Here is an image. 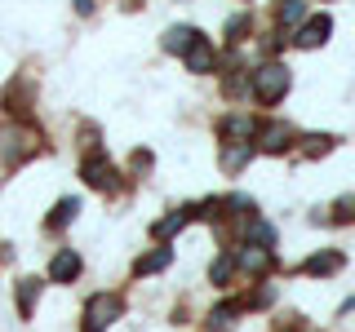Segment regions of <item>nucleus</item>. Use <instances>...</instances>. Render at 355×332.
<instances>
[{
  "mask_svg": "<svg viewBox=\"0 0 355 332\" xmlns=\"http://www.w3.org/2000/svg\"><path fill=\"white\" fill-rule=\"evenodd\" d=\"M236 266H240V270H249V275H266V270H271V248L249 243V248L236 252Z\"/></svg>",
  "mask_w": 355,
  "mask_h": 332,
  "instance_id": "nucleus-8",
  "label": "nucleus"
},
{
  "mask_svg": "<svg viewBox=\"0 0 355 332\" xmlns=\"http://www.w3.org/2000/svg\"><path fill=\"white\" fill-rule=\"evenodd\" d=\"M36 151H40V138H36L31 129L14 124V129L0 133V164H9V169H18V164H22V160H31Z\"/></svg>",
  "mask_w": 355,
  "mask_h": 332,
  "instance_id": "nucleus-2",
  "label": "nucleus"
},
{
  "mask_svg": "<svg viewBox=\"0 0 355 332\" xmlns=\"http://www.w3.org/2000/svg\"><path fill=\"white\" fill-rule=\"evenodd\" d=\"M36 288H40V279H22V288H18V306H22V315H31V306H36Z\"/></svg>",
  "mask_w": 355,
  "mask_h": 332,
  "instance_id": "nucleus-19",
  "label": "nucleus"
},
{
  "mask_svg": "<svg viewBox=\"0 0 355 332\" xmlns=\"http://www.w3.org/2000/svg\"><path fill=\"white\" fill-rule=\"evenodd\" d=\"M191 217H200V208L191 204V208H178V213L173 217H164V221H155V235H160V239H169L173 235V230H182L187 226V221H191Z\"/></svg>",
  "mask_w": 355,
  "mask_h": 332,
  "instance_id": "nucleus-12",
  "label": "nucleus"
},
{
  "mask_svg": "<svg viewBox=\"0 0 355 332\" xmlns=\"http://www.w3.org/2000/svg\"><path fill=\"white\" fill-rule=\"evenodd\" d=\"M338 266H342V252H315V257H311L302 270H306V275H333Z\"/></svg>",
  "mask_w": 355,
  "mask_h": 332,
  "instance_id": "nucleus-14",
  "label": "nucleus"
},
{
  "mask_svg": "<svg viewBox=\"0 0 355 332\" xmlns=\"http://www.w3.org/2000/svg\"><path fill=\"white\" fill-rule=\"evenodd\" d=\"M76 275H80V252L76 248H67V252H58V257L49 261V279L53 284H71Z\"/></svg>",
  "mask_w": 355,
  "mask_h": 332,
  "instance_id": "nucleus-7",
  "label": "nucleus"
},
{
  "mask_svg": "<svg viewBox=\"0 0 355 332\" xmlns=\"http://www.w3.org/2000/svg\"><path fill=\"white\" fill-rule=\"evenodd\" d=\"M288 142H293V129H288V124H262L258 138H253V147L280 155V151H288Z\"/></svg>",
  "mask_w": 355,
  "mask_h": 332,
  "instance_id": "nucleus-4",
  "label": "nucleus"
},
{
  "mask_svg": "<svg viewBox=\"0 0 355 332\" xmlns=\"http://www.w3.org/2000/svg\"><path fill=\"white\" fill-rule=\"evenodd\" d=\"M164 266H169V248H155V252H147V257H138L133 275H155V270H164Z\"/></svg>",
  "mask_w": 355,
  "mask_h": 332,
  "instance_id": "nucleus-15",
  "label": "nucleus"
},
{
  "mask_svg": "<svg viewBox=\"0 0 355 332\" xmlns=\"http://www.w3.org/2000/svg\"><path fill=\"white\" fill-rule=\"evenodd\" d=\"M182 62H187V71L209 75V71H214V44H209L205 36H196V40H191V49L182 53Z\"/></svg>",
  "mask_w": 355,
  "mask_h": 332,
  "instance_id": "nucleus-6",
  "label": "nucleus"
},
{
  "mask_svg": "<svg viewBox=\"0 0 355 332\" xmlns=\"http://www.w3.org/2000/svg\"><path fill=\"white\" fill-rule=\"evenodd\" d=\"M231 270H236V257L227 252V257H218L214 266H209V279H214V284H227V279H231Z\"/></svg>",
  "mask_w": 355,
  "mask_h": 332,
  "instance_id": "nucleus-18",
  "label": "nucleus"
},
{
  "mask_svg": "<svg viewBox=\"0 0 355 332\" xmlns=\"http://www.w3.org/2000/svg\"><path fill=\"white\" fill-rule=\"evenodd\" d=\"M236 315H240L236 302H222V306L209 310V328H214V332H231V328H236Z\"/></svg>",
  "mask_w": 355,
  "mask_h": 332,
  "instance_id": "nucleus-11",
  "label": "nucleus"
},
{
  "mask_svg": "<svg viewBox=\"0 0 355 332\" xmlns=\"http://www.w3.org/2000/svg\"><path fill=\"white\" fill-rule=\"evenodd\" d=\"M280 22H284V27L306 22V0H284V5H280Z\"/></svg>",
  "mask_w": 355,
  "mask_h": 332,
  "instance_id": "nucleus-17",
  "label": "nucleus"
},
{
  "mask_svg": "<svg viewBox=\"0 0 355 332\" xmlns=\"http://www.w3.org/2000/svg\"><path fill=\"white\" fill-rule=\"evenodd\" d=\"M76 213H80V199H62V204L53 208V217H49V230H62Z\"/></svg>",
  "mask_w": 355,
  "mask_h": 332,
  "instance_id": "nucleus-16",
  "label": "nucleus"
},
{
  "mask_svg": "<svg viewBox=\"0 0 355 332\" xmlns=\"http://www.w3.org/2000/svg\"><path fill=\"white\" fill-rule=\"evenodd\" d=\"M85 177H89V186H98V191H107V186L116 182V169H111V160H103V155H94V160L85 164Z\"/></svg>",
  "mask_w": 355,
  "mask_h": 332,
  "instance_id": "nucleus-9",
  "label": "nucleus"
},
{
  "mask_svg": "<svg viewBox=\"0 0 355 332\" xmlns=\"http://www.w3.org/2000/svg\"><path fill=\"white\" fill-rule=\"evenodd\" d=\"M244 31H249V18H244V14L227 22V36H231V40H244Z\"/></svg>",
  "mask_w": 355,
  "mask_h": 332,
  "instance_id": "nucleus-21",
  "label": "nucleus"
},
{
  "mask_svg": "<svg viewBox=\"0 0 355 332\" xmlns=\"http://www.w3.org/2000/svg\"><path fill=\"white\" fill-rule=\"evenodd\" d=\"M120 297L116 293H98V297H89V306H85V332H103L111 328V319L120 315Z\"/></svg>",
  "mask_w": 355,
  "mask_h": 332,
  "instance_id": "nucleus-3",
  "label": "nucleus"
},
{
  "mask_svg": "<svg viewBox=\"0 0 355 332\" xmlns=\"http://www.w3.org/2000/svg\"><path fill=\"white\" fill-rule=\"evenodd\" d=\"M249 84H253V98H258L262 107H275V102H280V98L288 93L293 75H288V66H284V62H262V66H253Z\"/></svg>",
  "mask_w": 355,
  "mask_h": 332,
  "instance_id": "nucleus-1",
  "label": "nucleus"
},
{
  "mask_svg": "<svg viewBox=\"0 0 355 332\" xmlns=\"http://www.w3.org/2000/svg\"><path fill=\"white\" fill-rule=\"evenodd\" d=\"M329 147H333L329 133H311V138H302V151H306V155H324Z\"/></svg>",
  "mask_w": 355,
  "mask_h": 332,
  "instance_id": "nucleus-20",
  "label": "nucleus"
},
{
  "mask_svg": "<svg viewBox=\"0 0 355 332\" xmlns=\"http://www.w3.org/2000/svg\"><path fill=\"white\" fill-rule=\"evenodd\" d=\"M329 31H333V22L320 14V18H311V22H302V27H297L293 44H297V49H320V44L329 40Z\"/></svg>",
  "mask_w": 355,
  "mask_h": 332,
  "instance_id": "nucleus-5",
  "label": "nucleus"
},
{
  "mask_svg": "<svg viewBox=\"0 0 355 332\" xmlns=\"http://www.w3.org/2000/svg\"><path fill=\"white\" fill-rule=\"evenodd\" d=\"M196 36H200V31H191V27H169V31H164V49H169V53H187Z\"/></svg>",
  "mask_w": 355,
  "mask_h": 332,
  "instance_id": "nucleus-13",
  "label": "nucleus"
},
{
  "mask_svg": "<svg viewBox=\"0 0 355 332\" xmlns=\"http://www.w3.org/2000/svg\"><path fill=\"white\" fill-rule=\"evenodd\" d=\"M249 155H253V142H227V151H222V169L240 173L244 164H249Z\"/></svg>",
  "mask_w": 355,
  "mask_h": 332,
  "instance_id": "nucleus-10",
  "label": "nucleus"
}]
</instances>
